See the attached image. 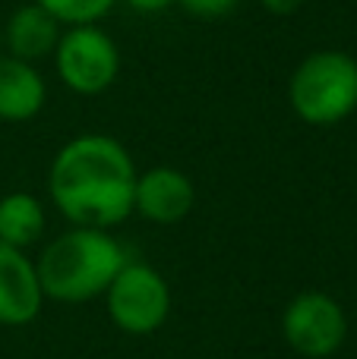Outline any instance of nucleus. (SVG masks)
<instances>
[{
  "label": "nucleus",
  "instance_id": "obj_1",
  "mask_svg": "<svg viewBox=\"0 0 357 359\" xmlns=\"http://www.w3.org/2000/svg\"><path fill=\"white\" fill-rule=\"evenodd\" d=\"M136 164L120 139L82 133L57 149L48 196L73 227L114 230L133 215Z\"/></svg>",
  "mask_w": 357,
  "mask_h": 359
},
{
  "label": "nucleus",
  "instance_id": "obj_2",
  "mask_svg": "<svg viewBox=\"0 0 357 359\" xmlns=\"http://www.w3.org/2000/svg\"><path fill=\"white\" fill-rule=\"evenodd\" d=\"M126 262L130 255L111 230L70 227L41 249L35 268L44 299L76 306L105 297Z\"/></svg>",
  "mask_w": 357,
  "mask_h": 359
},
{
  "label": "nucleus",
  "instance_id": "obj_3",
  "mask_svg": "<svg viewBox=\"0 0 357 359\" xmlns=\"http://www.w3.org/2000/svg\"><path fill=\"white\" fill-rule=\"evenodd\" d=\"M288 104L307 126H339L357 111V60L335 48L307 54L288 79Z\"/></svg>",
  "mask_w": 357,
  "mask_h": 359
},
{
  "label": "nucleus",
  "instance_id": "obj_4",
  "mask_svg": "<svg viewBox=\"0 0 357 359\" xmlns=\"http://www.w3.org/2000/svg\"><path fill=\"white\" fill-rule=\"evenodd\" d=\"M57 79L79 98L105 95L120 76V48L101 25H70L54 48Z\"/></svg>",
  "mask_w": 357,
  "mask_h": 359
},
{
  "label": "nucleus",
  "instance_id": "obj_5",
  "mask_svg": "<svg viewBox=\"0 0 357 359\" xmlns=\"http://www.w3.org/2000/svg\"><path fill=\"white\" fill-rule=\"evenodd\" d=\"M105 306L114 328L130 337L155 334L171 316V287L145 262H126L105 290Z\"/></svg>",
  "mask_w": 357,
  "mask_h": 359
},
{
  "label": "nucleus",
  "instance_id": "obj_6",
  "mask_svg": "<svg viewBox=\"0 0 357 359\" xmlns=\"http://www.w3.org/2000/svg\"><path fill=\"white\" fill-rule=\"evenodd\" d=\"M282 337L294 353L307 359H329L348 337V316L335 297L323 290H304L285 306Z\"/></svg>",
  "mask_w": 357,
  "mask_h": 359
},
{
  "label": "nucleus",
  "instance_id": "obj_7",
  "mask_svg": "<svg viewBox=\"0 0 357 359\" xmlns=\"http://www.w3.org/2000/svg\"><path fill=\"white\" fill-rule=\"evenodd\" d=\"M196 205V186L181 168L171 164H155V168L136 174V189H133V215L143 221L171 227L181 224Z\"/></svg>",
  "mask_w": 357,
  "mask_h": 359
},
{
  "label": "nucleus",
  "instance_id": "obj_8",
  "mask_svg": "<svg viewBox=\"0 0 357 359\" xmlns=\"http://www.w3.org/2000/svg\"><path fill=\"white\" fill-rule=\"evenodd\" d=\"M44 306V290L38 280L35 259L0 243V325L22 328L38 318Z\"/></svg>",
  "mask_w": 357,
  "mask_h": 359
},
{
  "label": "nucleus",
  "instance_id": "obj_9",
  "mask_svg": "<svg viewBox=\"0 0 357 359\" xmlns=\"http://www.w3.org/2000/svg\"><path fill=\"white\" fill-rule=\"evenodd\" d=\"M4 35V54L16 57L25 63H38L44 57L54 54L57 41L63 35V25L51 16L44 6L38 4H22L10 13V19L0 29Z\"/></svg>",
  "mask_w": 357,
  "mask_h": 359
},
{
  "label": "nucleus",
  "instance_id": "obj_10",
  "mask_svg": "<svg viewBox=\"0 0 357 359\" xmlns=\"http://www.w3.org/2000/svg\"><path fill=\"white\" fill-rule=\"evenodd\" d=\"M48 104V82L35 63L0 54V120L29 123Z\"/></svg>",
  "mask_w": 357,
  "mask_h": 359
},
{
  "label": "nucleus",
  "instance_id": "obj_11",
  "mask_svg": "<svg viewBox=\"0 0 357 359\" xmlns=\"http://www.w3.org/2000/svg\"><path fill=\"white\" fill-rule=\"evenodd\" d=\"M48 230V211L44 202L32 192H6L0 196V243L13 249H29Z\"/></svg>",
  "mask_w": 357,
  "mask_h": 359
},
{
  "label": "nucleus",
  "instance_id": "obj_12",
  "mask_svg": "<svg viewBox=\"0 0 357 359\" xmlns=\"http://www.w3.org/2000/svg\"><path fill=\"white\" fill-rule=\"evenodd\" d=\"M32 4L44 6L63 29H70V25H98L120 0H32Z\"/></svg>",
  "mask_w": 357,
  "mask_h": 359
},
{
  "label": "nucleus",
  "instance_id": "obj_13",
  "mask_svg": "<svg viewBox=\"0 0 357 359\" xmlns=\"http://www.w3.org/2000/svg\"><path fill=\"white\" fill-rule=\"evenodd\" d=\"M177 6L196 19H221L238 10L240 0H177Z\"/></svg>",
  "mask_w": 357,
  "mask_h": 359
},
{
  "label": "nucleus",
  "instance_id": "obj_14",
  "mask_svg": "<svg viewBox=\"0 0 357 359\" xmlns=\"http://www.w3.org/2000/svg\"><path fill=\"white\" fill-rule=\"evenodd\" d=\"M120 4H126L136 13H145V16H155V13H164V10H171V6H177V0H120Z\"/></svg>",
  "mask_w": 357,
  "mask_h": 359
},
{
  "label": "nucleus",
  "instance_id": "obj_15",
  "mask_svg": "<svg viewBox=\"0 0 357 359\" xmlns=\"http://www.w3.org/2000/svg\"><path fill=\"white\" fill-rule=\"evenodd\" d=\"M304 4H307V0H259V6H263L266 13H272V16H291V13H297Z\"/></svg>",
  "mask_w": 357,
  "mask_h": 359
},
{
  "label": "nucleus",
  "instance_id": "obj_16",
  "mask_svg": "<svg viewBox=\"0 0 357 359\" xmlns=\"http://www.w3.org/2000/svg\"><path fill=\"white\" fill-rule=\"evenodd\" d=\"M0 44H4V35H0Z\"/></svg>",
  "mask_w": 357,
  "mask_h": 359
}]
</instances>
